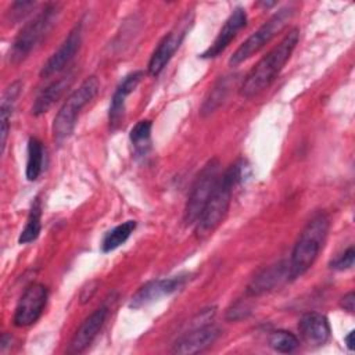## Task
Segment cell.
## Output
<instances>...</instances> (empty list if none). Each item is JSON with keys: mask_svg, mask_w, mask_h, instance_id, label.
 Returning a JSON list of instances; mask_svg holds the SVG:
<instances>
[{"mask_svg": "<svg viewBox=\"0 0 355 355\" xmlns=\"http://www.w3.org/2000/svg\"><path fill=\"white\" fill-rule=\"evenodd\" d=\"M245 169V162L239 159L219 176L215 190L212 191L196 222V236L198 240H205L209 237L223 222L229 211L233 189L244 179Z\"/></svg>", "mask_w": 355, "mask_h": 355, "instance_id": "6da1fadb", "label": "cell"}, {"mask_svg": "<svg viewBox=\"0 0 355 355\" xmlns=\"http://www.w3.org/2000/svg\"><path fill=\"white\" fill-rule=\"evenodd\" d=\"M298 39L300 29H290L288 33L280 40V43L276 44L269 53H266L245 75L240 86V94L250 98L269 87L279 72L283 69L284 64L288 61L293 50L298 43Z\"/></svg>", "mask_w": 355, "mask_h": 355, "instance_id": "7a4b0ae2", "label": "cell"}, {"mask_svg": "<svg viewBox=\"0 0 355 355\" xmlns=\"http://www.w3.org/2000/svg\"><path fill=\"white\" fill-rule=\"evenodd\" d=\"M329 226L330 220L324 212H318L305 225L294 244L291 258L288 261L290 280L298 279L313 265L324 245Z\"/></svg>", "mask_w": 355, "mask_h": 355, "instance_id": "3957f363", "label": "cell"}, {"mask_svg": "<svg viewBox=\"0 0 355 355\" xmlns=\"http://www.w3.org/2000/svg\"><path fill=\"white\" fill-rule=\"evenodd\" d=\"M58 14L60 6L55 3H49L29 22H26L12 42L8 53V61L12 64L24 61L50 32L58 18Z\"/></svg>", "mask_w": 355, "mask_h": 355, "instance_id": "277c9868", "label": "cell"}, {"mask_svg": "<svg viewBox=\"0 0 355 355\" xmlns=\"http://www.w3.org/2000/svg\"><path fill=\"white\" fill-rule=\"evenodd\" d=\"M98 87L100 83L97 78L89 76L67 97L53 123V135L58 143L67 140L72 135L80 111L97 94Z\"/></svg>", "mask_w": 355, "mask_h": 355, "instance_id": "5b68a950", "label": "cell"}, {"mask_svg": "<svg viewBox=\"0 0 355 355\" xmlns=\"http://www.w3.org/2000/svg\"><path fill=\"white\" fill-rule=\"evenodd\" d=\"M295 8L293 6H287L280 8L277 12H275L263 25H261L254 33H251L240 46L239 49L232 54L229 64L232 67H236L250 57H252L255 53H258L265 44H268L279 32L283 31V28L287 25V22L293 18Z\"/></svg>", "mask_w": 355, "mask_h": 355, "instance_id": "8992f818", "label": "cell"}, {"mask_svg": "<svg viewBox=\"0 0 355 355\" xmlns=\"http://www.w3.org/2000/svg\"><path fill=\"white\" fill-rule=\"evenodd\" d=\"M219 166H220L219 161L216 158H212L198 172L191 186L190 194L187 197L186 208H184V222L187 225H196L204 205L207 204L208 198L215 190L220 176Z\"/></svg>", "mask_w": 355, "mask_h": 355, "instance_id": "52a82bcc", "label": "cell"}, {"mask_svg": "<svg viewBox=\"0 0 355 355\" xmlns=\"http://www.w3.org/2000/svg\"><path fill=\"white\" fill-rule=\"evenodd\" d=\"M47 295V288L42 283H32L28 286L15 306L12 318L14 324L17 327H28L33 324L43 313Z\"/></svg>", "mask_w": 355, "mask_h": 355, "instance_id": "ba28073f", "label": "cell"}, {"mask_svg": "<svg viewBox=\"0 0 355 355\" xmlns=\"http://www.w3.org/2000/svg\"><path fill=\"white\" fill-rule=\"evenodd\" d=\"M187 279H189L187 273H180V275L165 277V279L151 280L136 291L129 305L130 308H141L165 295L173 294L175 291L180 290L186 284Z\"/></svg>", "mask_w": 355, "mask_h": 355, "instance_id": "9c48e42d", "label": "cell"}, {"mask_svg": "<svg viewBox=\"0 0 355 355\" xmlns=\"http://www.w3.org/2000/svg\"><path fill=\"white\" fill-rule=\"evenodd\" d=\"M190 21H182L175 29H172L168 35L162 37V40L158 43L157 49L153 51L150 61H148V72L153 76L159 75L164 68L168 65L176 50L180 47L187 31H189Z\"/></svg>", "mask_w": 355, "mask_h": 355, "instance_id": "30bf717a", "label": "cell"}, {"mask_svg": "<svg viewBox=\"0 0 355 355\" xmlns=\"http://www.w3.org/2000/svg\"><path fill=\"white\" fill-rule=\"evenodd\" d=\"M80 43H82V25L79 24V25H75V28L68 33V36L60 44V47L43 64L40 69V76L47 78L62 71L78 53Z\"/></svg>", "mask_w": 355, "mask_h": 355, "instance_id": "8fae6325", "label": "cell"}, {"mask_svg": "<svg viewBox=\"0 0 355 355\" xmlns=\"http://www.w3.org/2000/svg\"><path fill=\"white\" fill-rule=\"evenodd\" d=\"M218 337H219V329L214 324L197 326L186 331L183 336H180L175 341L172 352L179 355L198 354L207 349L208 347H211Z\"/></svg>", "mask_w": 355, "mask_h": 355, "instance_id": "7c38bea8", "label": "cell"}, {"mask_svg": "<svg viewBox=\"0 0 355 355\" xmlns=\"http://www.w3.org/2000/svg\"><path fill=\"white\" fill-rule=\"evenodd\" d=\"M107 315H108L107 305H101L94 312H92L83 320V323L79 326V329L75 331V334L68 345V352L69 354L83 352L92 344V341L96 338V336L98 334L100 329L103 327V324L105 322Z\"/></svg>", "mask_w": 355, "mask_h": 355, "instance_id": "4fadbf2b", "label": "cell"}, {"mask_svg": "<svg viewBox=\"0 0 355 355\" xmlns=\"http://www.w3.org/2000/svg\"><path fill=\"white\" fill-rule=\"evenodd\" d=\"M247 24V14L245 10L241 7H236L233 12L229 15L223 26L220 28L216 39L214 43L200 55L202 58H215L218 57L229 44L230 42L236 37L237 32L243 29Z\"/></svg>", "mask_w": 355, "mask_h": 355, "instance_id": "5bb4252c", "label": "cell"}, {"mask_svg": "<svg viewBox=\"0 0 355 355\" xmlns=\"http://www.w3.org/2000/svg\"><path fill=\"white\" fill-rule=\"evenodd\" d=\"M298 330L302 341L309 347H320L326 344L330 337L329 320L324 315L318 312L302 315L298 323Z\"/></svg>", "mask_w": 355, "mask_h": 355, "instance_id": "9a60e30c", "label": "cell"}, {"mask_svg": "<svg viewBox=\"0 0 355 355\" xmlns=\"http://www.w3.org/2000/svg\"><path fill=\"white\" fill-rule=\"evenodd\" d=\"M141 79H143V72L135 71V72L126 75L123 78V80L115 89L112 98H111L110 111H108V121H110V126L112 129H115L121 123L123 114H125L126 97L137 87V85L140 83Z\"/></svg>", "mask_w": 355, "mask_h": 355, "instance_id": "2e32d148", "label": "cell"}, {"mask_svg": "<svg viewBox=\"0 0 355 355\" xmlns=\"http://www.w3.org/2000/svg\"><path fill=\"white\" fill-rule=\"evenodd\" d=\"M284 279H288V262H277L261 270L248 284L247 295L257 297L273 290Z\"/></svg>", "mask_w": 355, "mask_h": 355, "instance_id": "e0dca14e", "label": "cell"}, {"mask_svg": "<svg viewBox=\"0 0 355 355\" xmlns=\"http://www.w3.org/2000/svg\"><path fill=\"white\" fill-rule=\"evenodd\" d=\"M73 79L72 73H67L65 76L51 82L47 85L36 97L33 105H32V114L33 115H42L47 112L64 94V92L71 86Z\"/></svg>", "mask_w": 355, "mask_h": 355, "instance_id": "ac0fdd59", "label": "cell"}, {"mask_svg": "<svg viewBox=\"0 0 355 355\" xmlns=\"http://www.w3.org/2000/svg\"><path fill=\"white\" fill-rule=\"evenodd\" d=\"M22 83L19 80L12 82L3 93L1 104H0V133H1V153H4L8 129H10V121L14 112V107L17 103V98L21 93Z\"/></svg>", "mask_w": 355, "mask_h": 355, "instance_id": "d6986e66", "label": "cell"}, {"mask_svg": "<svg viewBox=\"0 0 355 355\" xmlns=\"http://www.w3.org/2000/svg\"><path fill=\"white\" fill-rule=\"evenodd\" d=\"M44 165V147L43 143L37 137H31L28 141V158H26V169L25 175L26 179L35 182Z\"/></svg>", "mask_w": 355, "mask_h": 355, "instance_id": "ffe728a7", "label": "cell"}, {"mask_svg": "<svg viewBox=\"0 0 355 355\" xmlns=\"http://www.w3.org/2000/svg\"><path fill=\"white\" fill-rule=\"evenodd\" d=\"M130 143L137 157H144L151 148V122L148 119L139 121L129 133Z\"/></svg>", "mask_w": 355, "mask_h": 355, "instance_id": "44dd1931", "label": "cell"}, {"mask_svg": "<svg viewBox=\"0 0 355 355\" xmlns=\"http://www.w3.org/2000/svg\"><path fill=\"white\" fill-rule=\"evenodd\" d=\"M136 229V222L135 220H126L115 227H112L111 230H108L101 241V250L103 252H111L114 250H116L119 245H122L129 237L130 234L135 232Z\"/></svg>", "mask_w": 355, "mask_h": 355, "instance_id": "7402d4cb", "label": "cell"}, {"mask_svg": "<svg viewBox=\"0 0 355 355\" xmlns=\"http://www.w3.org/2000/svg\"><path fill=\"white\" fill-rule=\"evenodd\" d=\"M230 76H223L220 78L215 85L214 87L211 89L208 97L205 98V101L202 103V107H201V111L200 114L202 116H207V115H211L226 98L227 93H229V87H230Z\"/></svg>", "mask_w": 355, "mask_h": 355, "instance_id": "603a6c76", "label": "cell"}, {"mask_svg": "<svg viewBox=\"0 0 355 355\" xmlns=\"http://www.w3.org/2000/svg\"><path fill=\"white\" fill-rule=\"evenodd\" d=\"M40 219H42V205H40V200L36 198L29 209L26 225L18 237L19 244H28L37 239L42 229Z\"/></svg>", "mask_w": 355, "mask_h": 355, "instance_id": "cb8c5ba5", "label": "cell"}, {"mask_svg": "<svg viewBox=\"0 0 355 355\" xmlns=\"http://www.w3.org/2000/svg\"><path fill=\"white\" fill-rule=\"evenodd\" d=\"M298 344H300V341H298L297 336L287 330H276L269 337L270 348H273L275 351L282 352V354L293 352L294 349H297Z\"/></svg>", "mask_w": 355, "mask_h": 355, "instance_id": "d4e9b609", "label": "cell"}, {"mask_svg": "<svg viewBox=\"0 0 355 355\" xmlns=\"http://www.w3.org/2000/svg\"><path fill=\"white\" fill-rule=\"evenodd\" d=\"M354 259H355V251L354 247H348L343 254H340L337 258L330 261V268L336 270H345L354 266Z\"/></svg>", "mask_w": 355, "mask_h": 355, "instance_id": "484cf974", "label": "cell"}, {"mask_svg": "<svg viewBox=\"0 0 355 355\" xmlns=\"http://www.w3.org/2000/svg\"><path fill=\"white\" fill-rule=\"evenodd\" d=\"M251 312V308L247 302H243V301H239L236 304H233L227 312H226V319L229 320H239V319H243L245 316H248Z\"/></svg>", "mask_w": 355, "mask_h": 355, "instance_id": "4316f807", "label": "cell"}, {"mask_svg": "<svg viewBox=\"0 0 355 355\" xmlns=\"http://www.w3.org/2000/svg\"><path fill=\"white\" fill-rule=\"evenodd\" d=\"M341 308H344L345 311L348 312H354V308H355V295L354 293H348L345 294L343 298H341Z\"/></svg>", "mask_w": 355, "mask_h": 355, "instance_id": "83f0119b", "label": "cell"}, {"mask_svg": "<svg viewBox=\"0 0 355 355\" xmlns=\"http://www.w3.org/2000/svg\"><path fill=\"white\" fill-rule=\"evenodd\" d=\"M344 341H345V344H347V347H348V349H354V331H349L347 336H345V338H344Z\"/></svg>", "mask_w": 355, "mask_h": 355, "instance_id": "f1b7e54d", "label": "cell"}]
</instances>
